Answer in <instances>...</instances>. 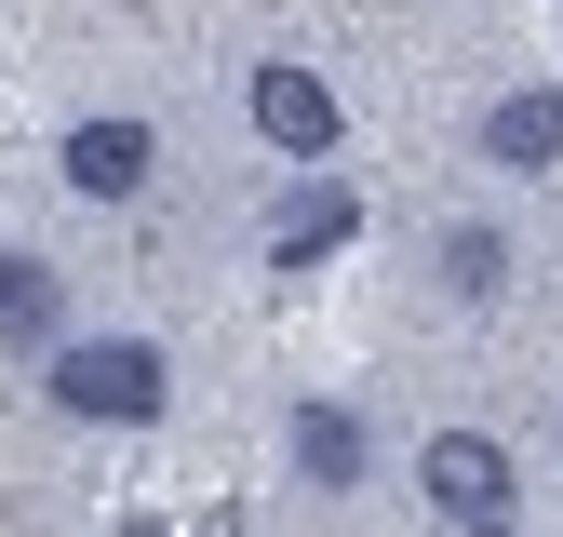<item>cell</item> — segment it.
<instances>
[{
  "label": "cell",
  "instance_id": "1",
  "mask_svg": "<svg viewBox=\"0 0 563 537\" xmlns=\"http://www.w3.org/2000/svg\"><path fill=\"white\" fill-rule=\"evenodd\" d=\"M41 390H54V417H95V430H148L162 403H175V363L148 350V336H67Z\"/></svg>",
  "mask_w": 563,
  "mask_h": 537
},
{
  "label": "cell",
  "instance_id": "2",
  "mask_svg": "<svg viewBox=\"0 0 563 537\" xmlns=\"http://www.w3.org/2000/svg\"><path fill=\"white\" fill-rule=\"evenodd\" d=\"M416 497H430L456 537H510L523 524V484H510V457L483 430H430V443H416Z\"/></svg>",
  "mask_w": 563,
  "mask_h": 537
},
{
  "label": "cell",
  "instance_id": "3",
  "mask_svg": "<svg viewBox=\"0 0 563 537\" xmlns=\"http://www.w3.org/2000/svg\"><path fill=\"white\" fill-rule=\"evenodd\" d=\"M242 108H255V134H268L282 162H335V95H322V67L268 54L255 81H242Z\"/></svg>",
  "mask_w": 563,
  "mask_h": 537
},
{
  "label": "cell",
  "instance_id": "4",
  "mask_svg": "<svg viewBox=\"0 0 563 537\" xmlns=\"http://www.w3.org/2000/svg\"><path fill=\"white\" fill-rule=\"evenodd\" d=\"M148 162H162V134L148 121H67V149H54V175L67 188H81V201H134V188H148Z\"/></svg>",
  "mask_w": 563,
  "mask_h": 537
},
{
  "label": "cell",
  "instance_id": "5",
  "mask_svg": "<svg viewBox=\"0 0 563 537\" xmlns=\"http://www.w3.org/2000/svg\"><path fill=\"white\" fill-rule=\"evenodd\" d=\"M0 350H67V268L0 242Z\"/></svg>",
  "mask_w": 563,
  "mask_h": 537
},
{
  "label": "cell",
  "instance_id": "6",
  "mask_svg": "<svg viewBox=\"0 0 563 537\" xmlns=\"http://www.w3.org/2000/svg\"><path fill=\"white\" fill-rule=\"evenodd\" d=\"M483 162H497V175H550L563 162V95L550 81H510L497 108H483Z\"/></svg>",
  "mask_w": 563,
  "mask_h": 537
},
{
  "label": "cell",
  "instance_id": "7",
  "mask_svg": "<svg viewBox=\"0 0 563 537\" xmlns=\"http://www.w3.org/2000/svg\"><path fill=\"white\" fill-rule=\"evenodd\" d=\"M349 229H363V201H349L335 175H309V188H296V201L268 216V268H322V255H335Z\"/></svg>",
  "mask_w": 563,
  "mask_h": 537
},
{
  "label": "cell",
  "instance_id": "8",
  "mask_svg": "<svg viewBox=\"0 0 563 537\" xmlns=\"http://www.w3.org/2000/svg\"><path fill=\"white\" fill-rule=\"evenodd\" d=\"M296 484H322V497L363 484V417L349 403H296Z\"/></svg>",
  "mask_w": 563,
  "mask_h": 537
},
{
  "label": "cell",
  "instance_id": "9",
  "mask_svg": "<svg viewBox=\"0 0 563 537\" xmlns=\"http://www.w3.org/2000/svg\"><path fill=\"white\" fill-rule=\"evenodd\" d=\"M430 268H443V296H456V309H497V296H510V229H483V216H470V229H443Z\"/></svg>",
  "mask_w": 563,
  "mask_h": 537
}]
</instances>
